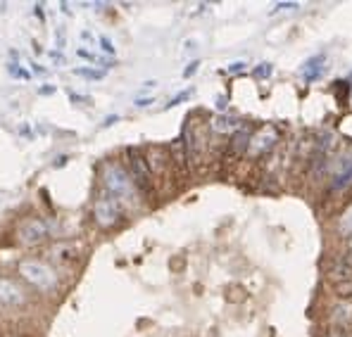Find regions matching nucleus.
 Masks as SVG:
<instances>
[{
	"label": "nucleus",
	"instance_id": "1",
	"mask_svg": "<svg viewBox=\"0 0 352 337\" xmlns=\"http://www.w3.org/2000/svg\"><path fill=\"white\" fill-rule=\"evenodd\" d=\"M102 185H105V195L115 197L117 202H129L136 195V183H133L131 174L117 162L105 164V169H102Z\"/></svg>",
	"mask_w": 352,
	"mask_h": 337
},
{
	"label": "nucleus",
	"instance_id": "2",
	"mask_svg": "<svg viewBox=\"0 0 352 337\" xmlns=\"http://www.w3.org/2000/svg\"><path fill=\"white\" fill-rule=\"evenodd\" d=\"M19 276L24 278L29 285H34L41 292H50V290L58 288V273L43 262H36V259H29V262L19 264Z\"/></svg>",
	"mask_w": 352,
	"mask_h": 337
},
{
	"label": "nucleus",
	"instance_id": "3",
	"mask_svg": "<svg viewBox=\"0 0 352 337\" xmlns=\"http://www.w3.org/2000/svg\"><path fill=\"white\" fill-rule=\"evenodd\" d=\"M93 219L102 228L117 226L119 219H122V202H117L115 197H110V195H102L100 200H96V205H93Z\"/></svg>",
	"mask_w": 352,
	"mask_h": 337
},
{
	"label": "nucleus",
	"instance_id": "4",
	"mask_svg": "<svg viewBox=\"0 0 352 337\" xmlns=\"http://www.w3.org/2000/svg\"><path fill=\"white\" fill-rule=\"evenodd\" d=\"M126 157H129L131 178H133V183H136V188H141L143 193H150V190H153V174H150L143 152L138 148H126Z\"/></svg>",
	"mask_w": 352,
	"mask_h": 337
},
{
	"label": "nucleus",
	"instance_id": "5",
	"mask_svg": "<svg viewBox=\"0 0 352 337\" xmlns=\"http://www.w3.org/2000/svg\"><path fill=\"white\" fill-rule=\"evenodd\" d=\"M45 237H48V226H45L43 219H27L17 228V240L22 242L24 247L41 245Z\"/></svg>",
	"mask_w": 352,
	"mask_h": 337
},
{
	"label": "nucleus",
	"instance_id": "6",
	"mask_svg": "<svg viewBox=\"0 0 352 337\" xmlns=\"http://www.w3.org/2000/svg\"><path fill=\"white\" fill-rule=\"evenodd\" d=\"M27 302V292L22 290V285L14 283L12 278L0 276V304L3 307H19Z\"/></svg>",
	"mask_w": 352,
	"mask_h": 337
},
{
	"label": "nucleus",
	"instance_id": "7",
	"mask_svg": "<svg viewBox=\"0 0 352 337\" xmlns=\"http://www.w3.org/2000/svg\"><path fill=\"white\" fill-rule=\"evenodd\" d=\"M276 138H278L276 128L264 126L262 131H257L255 136H252V141H250V148H248V152H250L252 157H262L264 152H269V150H272L274 145H276Z\"/></svg>",
	"mask_w": 352,
	"mask_h": 337
},
{
	"label": "nucleus",
	"instance_id": "8",
	"mask_svg": "<svg viewBox=\"0 0 352 337\" xmlns=\"http://www.w3.org/2000/svg\"><path fill=\"white\" fill-rule=\"evenodd\" d=\"M324 65H326V53H317L300 67V74H302V79L307 84H312V81H317L324 74Z\"/></svg>",
	"mask_w": 352,
	"mask_h": 337
},
{
	"label": "nucleus",
	"instance_id": "9",
	"mask_svg": "<svg viewBox=\"0 0 352 337\" xmlns=\"http://www.w3.org/2000/svg\"><path fill=\"white\" fill-rule=\"evenodd\" d=\"M331 323L336 328H348L352 323V304L350 302H340L331 309Z\"/></svg>",
	"mask_w": 352,
	"mask_h": 337
},
{
	"label": "nucleus",
	"instance_id": "10",
	"mask_svg": "<svg viewBox=\"0 0 352 337\" xmlns=\"http://www.w3.org/2000/svg\"><path fill=\"white\" fill-rule=\"evenodd\" d=\"M250 141H252L250 126H245V124H243V126L234 133V141H231V152H234V154H243L248 148H250Z\"/></svg>",
	"mask_w": 352,
	"mask_h": 337
},
{
	"label": "nucleus",
	"instance_id": "11",
	"mask_svg": "<svg viewBox=\"0 0 352 337\" xmlns=\"http://www.w3.org/2000/svg\"><path fill=\"white\" fill-rule=\"evenodd\" d=\"M241 126L243 124H238V119L226 117V114H219V117L212 119V128H214L217 133H236Z\"/></svg>",
	"mask_w": 352,
	"mask_h": 337
},
{
	"label": "nucleus",
	"instance_id": "12",
	"mask_svg": "<svg viewBox=\"0 0 352 337\" xmlns=\"http://www.w3.org/2000/svg\"><path fill=\"white\" fill-rule=\"evenodd\" d=\"M352 183V159H345L343 167L336 169V178H333V190H343Z\"/></svg>",
	"mask_w": 352,
	"mask_h": 337
},
{
	"label": "nucleus",
	"instance_id": "13",
	"mask_svg": "<svg viewBox=\"0 0 352 337\" xmlns=\"http://www.w3.org/2000/svg\"><path fill=\"white\" fill-rule=\"evenodd\" d=\"M340 233H343V235H350L352 237V207H348V209H345V214L340 216Z\"/></svg>",
	"mask_w": 352,
	"mask_h": 337
},
{
	"label": "nucleus",
	"instance_id": "14",
	"mask_svg": "<svg viewBox=\"0 0 352 337\" xmlns=\"http://www.w3.org/2000/svg\"><path fill=\"white\" fill-rule=\"evenodd\" d=\"M336 292L340 294V297H352V278L345 283H338L336 285Z\"/></svg>",
	"mask_w": 352,
	"mask_h": 337
},
{
	"label": "nucleus",
	"instance_id": "15",
	"mask_svg": "<svg viewBox=\"0 0 352 337\" xmlns=\"http://www.w3.org/2000/svg\"><path fill=\"white\" fill-rule=\"evenodd\" d=\"M76 76H84V79H102V71H96V69H74Z\"/></svg>",
	"mask_w": 352,
	"mask_h": 337
},
{
	"label": "nucleus",
	"instance_id": "16",
	"mask_svg": "<svg viewBox=\"0 0 352 337\" xmlns=\"http://www.w3.org/2000/svg\"><path fill=\"white\" fill-rule=\"evenodd\" d=\"M8 71L14 76V79H29V71H24L19 65H10V67H8Z\"/></svg>",
	"mask_w": 352,
	"mask_h": 337
},
{
	"label": "nucleus",
	"instance_id": "17",
	"mask_svg": "<svg viewBox=\"0 0 352 337\" xmlns=\"http://www.w3.org/2000/svg\"><path fill=\"white\" fill-rule=\"evenodd\" d=\"M326 337H352V330H348V328H336V325H333V328L329 330V335H326Z\"/></svg>",
	"mask_w": 352,
	"mask_h": 337
},
{
	"label": "nucleus",
	"instance_id": "18",
	"mask_svg": "<svg viewBox=\"0 0 352 337\" xmlns=\"http://www.w3.org/2000/svg\"><path fill=\"white\" fill-rule=\"evenodd\" d=\"M269 74H272V65H267V62H264V65H260V67L255 69V76H257V79H267Z\"/></svg>",
	"mask_w": 352,
	"mask_h": 337
},
{
	"label": "nucleus",
	"instance_id": "19",
	"mask_svg": "<svg viewBox=\"0 0 352 337\" xmlns=\"http://www.w3.org/2000/svg\"><path fill=\"white\" fill-rule=\"evenodd\" d=\"M298 3H276L274 5V12H288V10H298Z\"/></svg>",
	"mask_w": 352,
	"mask_h": 337
},
{
	"label": "nucleus",
	"instance_id": "20",
	"mask_svg": "<svg viewBox=\"0 0 352 337\" xmlns=\"http://www.w3.org/2000/svg\"><path fill=\"white\" fill-rule=\"evenodd\" d=\"M100 45H102V50H105L107 55H115V45H112V40L107 38V36H102V38H100Z\"/></svg>",
	"mask_w": 352,
	"mask_h": 337
},
{
	"label": "nucleus",
	"instance_id": "21",
	"mask_svg": "<svg viewBox=\"0 0 352 337\" xmlns=\"http://www.w3.org/2000/svg\"><path fill=\"white\" fill-rule=\"evenodd\" d=\"M188 95H190L188 91H186V93H181V95H176L174 100H169V105H167V107H174V105H179V102H184V100H186V97H188Z\"/></svg>",
	"mask_w": 352,
	"mask_h": 337
},
{
	"label": "nucleus",
	"instance_id": "22",
	"mask_svg": "<svg viewBox=\"0 0 352 337\" xmlns=\"http://www.w3.org/2000/svg\"><path fill=\"white\" fill-rule=\"evenodd\" d=\"M55 40H58V48L62 50V45H65V31L58 29V34H55Z\"/></svg>",
	"mask_w": 352,
	"mask_h": 337
},
{
	"label": "nucleus",
	"instance_id": "23",
	"mask_svg": "<svg viewBox=\"0 0 352 337\" xmlns=\"http://www.w3.org/2000/svg\"><path fill=\"white\" fill-rule=\"evenodd\" d=\"M195 69H198V62H190V67H188V69L184 71V76H186V79H188L190 74H195Z\"/></svg>",
	"mask_w": 352,
	"mask_h": 337
},
{
	"label": "nucleus",
	"instance_id": "24",
	"mask_svg": "<svg viewBox=\"0 0 352 337\" xmlns=\"http://www.w3.org/2000/svg\"><path fill=\"white\" fill-rule=\"evenodd\" d=\"M245 69V62H234V65L229 67V71H243Z\"/></svg>",
	"mask_w": 352,
	"mask_h": 337
},
{
	"label": "nucleus",
	"instance_id": "25",
	"mask_svg": "<svg viewBox=\"0 0 352 337\" xmlns=\"http://www.w3.org/2000/svg\"><path fill=\"white\" fill-rule=\"evenodd\" d=\"M217 107H219V110H224V107H226V100H224V97H221V100H217Z\"/></svg>",
	"mask_w": 352,
	"mask_h": 337
},
{
	"label": "nucleus",
	"instance_id": "26",
	"mask_svg": "<svg viewBox=\"0 0 352 337\" xmlns=\"http://www.w3.org/2000/svg\"><path fill=\"white\" fill-rule=\"evenodd\" d=\"M350 259H352V237H350Z\"/></svg>",
	"mask_w": 352,
	"mask_h": 337
},
{
	"label": "nucleus",
	"instance_id": "27",
	"mask_svg": "<svg viewBox=\"0 0 352 337\" xmlns=\"http://www.w3.org/2000/svg\"><path fill=\"white\" fill-rule=\"evenodd\" d=\"M350 84H352V76H350Z\"/></svg>",
	"mask_w": 352,
	"mask_h": 337
}]
</instances>
